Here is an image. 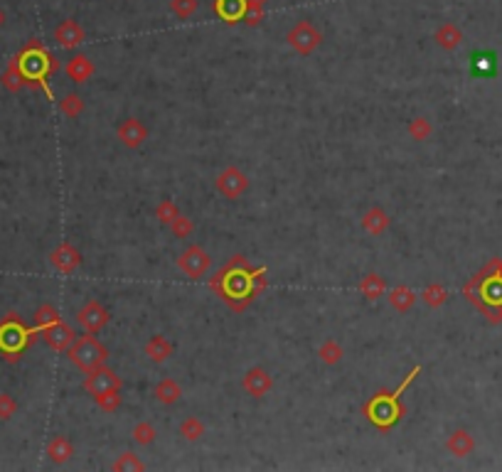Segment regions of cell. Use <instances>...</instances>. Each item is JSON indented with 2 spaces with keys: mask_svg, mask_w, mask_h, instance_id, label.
I'll return each instance as SVG.
<instances>
[{
  "mask_svg": "<svg viewBox=\"0 0 502 472\" xmlns=\"http://www.w3.org/2000/svg\"><path fill=\"white\" fill-rule=\"evenodd\" d=\"M67 357L79 372L89 374V372H94V369L104 367L106 359H109V350H106L94 335H89L87 332L84 337L74 340V345L67 350Z\"/></svg>",
  "mask_w": 502,
  "mask_h": 472,
  "instance_id": "cell-1",
  "label": "cell"
},
{
  "mask_svg": "<svg viewBox=\"0 0 502 472\" xmlns=\"http://www.w3.org/2000/svg\"><path fill=\"white\" fill-rule=\"evenodd\" d=\"M286 42L298 52L301 57H311L320 45H323V35L315 28L311 20H298L286 35Z\"/></svg>",
  "mask_w": 502,
  "mask_h": 472,
  "instance_id": "cell-2",
  "label": "cell"
},
{
  "mask_svg": "<svg viewBox=\"0 0 502 472\" xmlns=\"http://www.w3.org/2000/svg\"><path fill=\"white\" fill-rule=\"evenodd\" d=\"M18 67L25 74V79H42L50 69H57V59H52L37 45V40H32V45L20 55Z\"/></svg>",
  "mask_w": 502,
  "mask_h": 472,
  "instance_id": "cell-3",
  "label": "cell"
},
{
  "mask_svg": "<svg viewBox=\"0 0 502 472\" xmlns=\"http://www.w3.org/2000/svg\"><path fill=\"white\" fill-rule=\"evenodd\" d=\"M215 187H217V192H220L222 197H227V200H239V197L247 195L249 177L244 175L237 165H229V168H224L222 173L217 175Z\"/></svg>",
  "mask_w": 502,
  "mask_h": 472,
  "instance_id": "cell-4",
  "label": "cell"
},
{
  "mask_svg": "<svg viewBox=\"0 0 502 472\" xmlns=\"http://www.w3.org/2000/svg\"><path fill=\"white\" fill-rule=\"evenodd\" d=\"M210 264H212L210 254H207L202 246H195V244L188 246L178 259V268L188 278H202L207 271H210Z\"/></svg>",
  "mask_w": 502,
  "mask_h": 472,
  "instance_id": "cell-5",
  "label": "cell"
},
{
  "mask_svg": "<svg viewBox=\"0 0 502 472\" xmlns=\"http://www.w3.org/2000/svg\"><path fill=\"white\" fill-rule=\"evenodd\" d=\"M82 386H84V391H87L89 396H99V394H104V391L121 389V386H124V379H121L114 369H109L104 364V367L89 372L87 377H84Z\"/></svg>",
  "mask_w": 502,
  "mask_h": 472,
  "instance_id": "cell-6",
  "label": "cell"
},
{
  "mask_svg": "<svg viewBox=\"0 0 502 472\" xmlns=\"http://www.w3.org/2000/svg\"><path fill=\"white\" fill-rule=\"evenodd\" d=\"M367 416L372 418V421L377 423V426H392L394 421H397L399 416H402V406L397 404V396H389V399H384V396H377L372 404H367Z\"/></svg>",
  "mask_w": 502,
  "mask_h": 472,
  "instance_id": "cell-7",
  "label": "cell"
},
{
  "mask_svg": "<svg viewBox=\"0 0 502 472\" xmlns=\"http://www.w3.org/2000/svg\"><path fill=\"white\" fill-rule=\"evenodd\" d=\"M77 320L89 335H96V332H101L109 325V310H106L99 300H87L84 308L77 313Z\"/></svg>",
  "mask_w": 502,
  "mask_h": 472,
  "instance_id": "cell-8",
  "label": "cell"
},
{
  "mask_svg": "<svg viewBox=\"0 0 502 472\" xmlns=\"http://www.w3.org/2000/svg\"><path fill=\"white\" fill-rule=\"evenodd\" d=\"M116 136H119V141L124 143L128 150H136L148 141V128L141 118L131 116V118H124V121L119 123Z\"/></svg>",
  "mask_w": 502,
  "mask_h": 472,
  "instance_id": "cell-9",
  "label": "cell"
},
{
  "mask_svg": "<svg viewBox=\"0 0 502 472\" xmlns=\"http://www.w3.org/2000/svg\"><path fill=\"white\" fill-rule=\"evenodd\" d=\"M242 389L251 399H264V396L274 389V377H271L264 367H251L242 377Z\"/></svg>",
  "mask_w": 502,
  "mask_h": 472,
  "instance_id": "cell-10",
  "label": "cell"
},
{
  "mask_svg": "<svg viewBox=\"0 0 502 472\" xmlns=\"http://www.w3.org/2000/svg\"><path fill=\"white\" fill-rule=\"evenodd\" d=\"M50 264L57 268L60 273H74L79 266H82V251L74 249L69 241H64V244L57 246L55 251L50 254Z\"/></svg>",
  "mask_w": 502,
  "mask_h": 472,
  "instance_id": "cell-11",
  "label": "cell"
},
{
  "mask_svg": "<svg viewBox=\"0 0 502 472\" xmlns=\"http://www.w3.org/2000/svg\"><path fill=\"white\" fill-rule=\"evenodd\" d=\"M42 337H45L47 347L55 352H67L69 347L74 345V340H77V335H74V330L69 325H64L62 320H57L55 325L45 327L42 330Z\"/></svg>",
  "mask_w": 502,
  "mask_h": 472,
  "instance_id": "cell-12",
  "label": "cell"
},
{
  "mask_svg": "<svg viewBox=\"0 0 502 472\" xmlns=\"http://www.w3.org/2000/svg\"><path fill=\"white\" fill-rule=\"evenodd\" d=\"M84 40H87V32H84V28L77 20H62L55 28V42L60 47H64V50H74V47H79Z\"/></svg>",
  "mask_w": 502,
  "mask_h": 472,
  "instance_id": "cell-13",
  "label": "cell"
},
{
  "mask_svg": "<svg viewBox=\"0 0 502 472\" xmlns=\"http://www.w3.org/2000/svg\"><path fill=\"white\" fill-rule=\"evenodd\" d=\"M64 72L74 84H87L94 77V62L87 55H72L64 64Z\"/></svg>",
  "mask_w": 502,
  "mask_h": 472,
  "instance_id": "cell-14",
  "label": "cell"
},
{
  "mask_svg": "<svg viewBox=\"0 0 502 472\" xmlns=\"http://www.w3.org/2000/svg\"><path fill=\"white\" fill-rule=\"evenodd\" d=\"M389 224H392V219L382 207H370L362 214V229L372 236H382L389 229Z\"/></svg>",
  "mask_w": 502,
  "mask_h": 472,
  "instance_id": "cell-15",
  "label": "cell"
},
{
  "mask_svg": "<svg viewBox=\"0 0 502 472\" xmlns=\"http://www.w3.org/2000/svg\"><path fill=\"white\" fill-rule=\"evenodd\" d=\"M173 342L168 340V337H163V335H153L151 340L146 342V347H143V352H146V357L151 359V362H156V364H163V362H168L170 357H173Z\"/></svg>",
  "mask_w": 502,
  "mask_h": 472,
  "instance_id": "cell-16",
  "label": "cell"
},
{
  "mask_svg": "<svg viewBox=\"0 0 502 472\" xmlns=\"http://www.w3.org/2000/svg\"><path fill=\"white\" fill-rule=\"evenodd\" d=\"M434 40H436V45H439L441 50L453 52V50H458V47H461L463 32H461V28H458L456 23H443L441 28L436 30Z\"/></svg>",
  "mask_w": 502,
  "mask_h": 472,
  "instance_id": "cell-17",
  "label": "cell"
},
{
  "mask_svg": "<svg viewBox=\"0 0 502 472\" xmlns=\"http://www.w3.org/2000/svg\"><path fill=\"white\" fill-rule=\"evenodd\" d=\"M153 396H156L158 404L163 406H173L178 404L180 399H183V386H180L175 379H160L156 384V389H153Z\"/></svg>",
  "mask_w": 502,
  "mask_h": 472,
  "instance_id": "cell-18",
  "label": "cell"
},
{
  "mask_svg": "<svg viewBox=\"0 0 502 472\" xmlns=\"http://www.w3.org/2000/svg\"><path fill=\"white\" fill-rule=\"evenodd\" d=\"M446 448H448V453L456 455V458H466V455H471L475 450V441H473L471 433L458 428V431H453L451 436H448Z\"/></svg>",
  "mask_w": 502,
  "mask_h": 472,
  "instance_id": "cell-19",
  "label": "cell"
},
{
  "mask_svg": "<svg viewBox=\"0 0 502 472\" xmlns=\"http://www.w3.org/2000/svg\"><path fill=\"white\" fill-rule=\"evenodd\" d=\"M74 455V445L67 436H55L47 443V458L55 465H64Z\"/></svg>",
  "mask_w": 502,
  "mask_h": 472,
  "instance_id": "cell-20",
  "label": "cell"
},
{
  "mask_svg": "<svg viewBox=\"0 0 502 472\" xmlns=\"http://www.w3.org/2000/svg\"><path fill=\"white\" fill-rule=\"evenodd\" d=\"M217 15L224 20V23H239L247 13V0H217L215 3Z\"/></svg>",
  "mask_w": 502,
  "mask_h": 472,
  "instance_id": "cell-21",
  "label": "cell"
},
{
  "mask_svg": "<svg viewBox=\"0 0 502 472\" xmlns=\"http://www.w3.org/2000/svg\"><path fill=\"white\" fill-rule=\"evenodd\" d=\"M389 303H392V308L397 313H409L416 303V293L407 286H397L389 291Z\"/></svg>",
  "mask_w": 502,
  "mask_h": 472,
  "instance_id": "cell-22",
  "label": "cell"
},
{
  "mask_svg": "<svg viewBox=\"0 0 502 472\" xmlns=\"http://www.w3.org/2000/svg\"><path fill=\"white\" fill-rule=\"evenodd\" d=\"M360 293H362V298H367V300H379L384 295V291H387V283H384V278L382 276H377V273H367L365 278L360 281Z\"/></svg>",
  "mask_w": 502,
  "mask_h": 472,
  "instance_id": "cell-23",
  "label": "cell"
},
{
  "mask_svg": "<svg viewBox=\"0 0 502 472\" xmlns=\"http://www.w3.org/2000/svg\"><path fill=\"white\" fill-rule=\"evenodd\" d=\"M318 357H320V362H323V364H328V367H335V364L343 362L345 350H343V345H340L338 340H333V337H328V340H325L323 345H320Z\"/></svg>",
  "mask_w": 502,
  "mask_h": 472,
  "instance_id": "cell-24",
  "label": "cell"
},
{
  "mask_svg": "<svg viewBox=\"0 0 502 472\" xmlns=\"http://www.w3.org/2000/svg\"><path fill=\"white\" fill-rule=\"evenodd\" d=\"M205 433H207V426H205V421H202L200 416H188L183 423H180V436H183L185 441H190V443L200 441Z\"/></svg>",
  "mask_w": 502,
  "mask_h": 472,
  "instance_id": "cell-25",
  "label": "cell"
},
{
  "mask_svg": "<svg viewBox=\"0 0 502 472\" xmlns=\"http://www.w3.org/2000/svg\"><path fill=\"white\" fill-rule=\"evenodd\" d=\"M266 3H269V0H247V13H244L242 20L249 25V28H259V25L264 23Z\"/></svg>",
  "mask_w": 502,
  "mask_h": 472,
  "instance_id": "cell-26",
  "label": "cell"
},
{
  "mask_svg": "<svg viewBox=\"0 0 502 472\" xmlns=\"http://www.w3.org/2000/svg\"><path fill=\"white\" fill-rule=\"evenodd\" d=\"M96 406H99L104 413H116L124 404V396H121V389H111V391H104V394L94 396Z\"/></svg>",
  "mask_w": 502,
  "mask_h": 472,
  "instance_id": "cell-27",
  "label": "cell"
},
{
  "mask_svg": "<svg viewBox=\"0 0 502 472\" xmlns=\"http://www.w3.org/2000/svg\"><path fill=\"white\" fill-rule=\"evenodd\" d=\"M84 106L87 104H84V99L79 94H67L60 101V111L69 118V121H77V118L84 114Z\"/></svg>",
  "mask_w": 502,
  "mask_h": 472,
  "instance_id": "cell-28",
  "label": "cell"
},
{
  "mask_svg": "<svg viewBox=\"0 0 502 472\" xmlns=\"http://www.w3.org/2000/svg\"><path fill=\"white\" fill-rule=\"evenodd\" d=\"M407 133H409L411 141L424 143V141H429V136L434 133V126L429 123V118H421L419 116V118H414V121H409Z\"/></svg>",
  "mask_w": 502,
  "mask_h": 472,
  "instance_id": "cell-29",
  "label": "cell"
},
{
  "mask_svg": "<svg viewBox=\"0 0 502 472\" xmlns=\"http://www.w3.org/2000/svg\"><path fill=\"white\" fill-rule=\"evenodd\" d=\"M421 300H424L429 308H441V305L448 300V293H446V288L439 286V283H431V286L424 288V293H421Z\"/></svg>",
  "mask_w": 502,
  "mask_h": 472,
  "instance_id": "cell-30",
  "label": "cell"
},
{
  "mask_svg": "<svg viewBox=\"0 0 502 472\" xmlns=\"http://www.w3.org/2000/svg\"><path fill=\"white\" fill-rule=\"evenodd\" d=\"M178 217H180V209L173 200H160L156 205V219L160 224H165V227H170L173 219H178Z\"/></svg>",
  "mask_w": 502,
  "mask_h": 472,
  "instance_id": "cell-31",
  "label": "cell"
},
{
  "mask_svg": "<svg viewBox=\"0 0 502 472\" xmlns=\"http://www.w3.org/2000/svg\"><path fill=\"white\" fill-rule=\"evenodd\" d=\"M131 436H133V441H136L138 445H151L153 441H156V428H153V423H148V421H141V423H136L133 426V431H131Z\"/></svg>",
  "mask_w": 502,
  "mask_h": 472,
  "instance_id": "cell-32",
  "label": "cell"
},
{
  "mask_svg": "<svg viewBox=\"0 0 502 472\" xmlns=\"http://www.w3.org/2000/svg\"><path fill=\"white\" fill-rule=\"evenodd\" d=\"M200 8V0H170V13L178 15L180 20H190Z\"/></svg>",
  "mask_w": 502,
  "mask_h": 472,
  "instance_id": "cell-33",
  "label": "cell"
},
{
  "mask_svg": "<svg viewBox=\"0 0 502 472\" xmlns=\"http://www.w3.org/2000/svg\"><path fill=\"white\" fill-rule=\"evenodd\" d=\"M57 320H60V310H57L55 305H50V303L42 305V308L35 313V325L42 327V330H45V327H50V325H55Z\"/></svg>",
  "mask_w": 502,
  "mask_h": 472,
  "instance_id": "cell-34",
  "label": "cell"
},
{
  "mask_svg": "<svg viewBox=\"0 0 502 472\" xmlns=\"http://www.w3.org/2000/svg\"><path fill=\"white\" fill-rule=\"evenodd\" d=\"M25 84V74L20 72V67H18V62H13L8 67V72L3 74V87L8 89V91H18L20 87Z\"/></svg>",
  "mask_w": 502,
  "mask_h": 472,
  "instance_id": "cell-35",
  "label": "cell"
},
{
  "mask_svg": "<svg viewBox=\"0 0 502 472\" xmlns=\"http://www.w3.org/2000/svg\"><path fill=\"white\" fill-rule=\"evenodd\" d=\"M170 232H173L175 239H188L195 232V222H192L190 217H183L180 214L178 219H173V224H170Z\"/></svg>",
  "mask_w": 502,
  "mask_h": 472,
  "instance_id": "cell-36",
  "label": "cell"
},
{
  "mask_svg": "<svg viewBox=\"0 0 502 472\" xmlns=\"http://www.w3.org/2000/svg\"><path fill=\"white\" fill-rule=\"evenodd\" d=\"M473 72L475 74H493L495 72V55L493 52H480L473 57Z\"/></svg>",
  "mask_w": 502,
  "mask_h": 472,
  "instance_id": "cell-37",
  "label": "cell"
},
{
  "mask_svg": "<svg viewBox=\"0 0 502 472\" xmlns=\"http://www.w3.org/2000/svg\"><path fill=\"white\" fill-rule=\"evenodd\" d=\"M114 470H119V472H126V470H146V465H143L141 460H138L133 453H121L119 458H116V463H114Z\"/></svg>",
  "mask_w": 502,
  "mask_h": 472,
  "instance_id": "cell-38",
  "label": "cell"
},
{
  "mask_svg": "<svg viewBox=\"0 0 502 472\" xmlns=\"http://www.w3.org/2000/svg\"><path fill=\"white\" fill-rule=\"evenodd\" d=\"M18 413V401L10 394H0V421H10Z\"/></svg>",
  "mask_w": 502,
  "mask_h": 472,
  "instance_id": "cell-39",
  "label": "cell"
},
{
  "mask_svg": "<svg viewBox=\"0 0 502 472\" xmlns=\"http://www.w3.org/2000/svg\"><path fill=\"white\" fill-rule=\"evenodd\" d=\"M3 25H5V10L0 8V28H3Z\"/></svg>",
  "mask_w": 502,
  "mask_h": 472,
  "instance_id": "cell-40",
  "label": "cell"
}]
</instances>
